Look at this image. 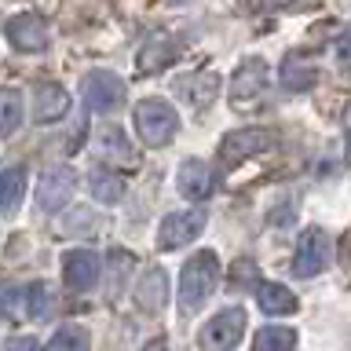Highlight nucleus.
<instances>
[{
	"label": "nucleus",
	"instance_id": "obj_1",
	"mask_svg": "<svg viewBox=\"0 0 351 351\" xmlns=\"http://www.w3.org/2000/svg\"><path fill=\"white\" fill-rule=\"evenodd\" d=\"M216 282H219V256L213 249L194 252L180 271V304L186 311H197L216 293Z\"/></svg>",
	"mask_w": 351,
	"mask_h": 351
},
{
	"label": "nucleus",
	"instance_id": "obj_2",
	"mask_svg": "<svg viewBox=\"0 0 351 351\" xmlns=\"http://www.w3.org/2000/svg\"><path fill=\"white\" fill-rule=\"evenodd\" d=\"M329 263H333V238H329V230L322 227H307L300 241H296V252H293V274L296 278H315V274H322Z\"/></svg>",
	"mask_w": 351,
	"mask_h": 351
},
{
	"label": "nucleus",
	"instance_id": "obj_3",
	"mask_svg": "<svg viewBox=\"0 0 351 351\" xmlns=\"http://www.w3.org/2000/svg\"><path fill=\"white\" fill-rule=\"evenodd\" d=\"M176 128H180V117H176V110L165 103V99H143L136 106V132L147 147H165V143H172Z\"/></svg>",
	"mask_w": 351,
	"mask_h": 351
},
{
	"label": "nucleus",
	"instance_id": "obj_4",
	"mask_svg": "<svg viewBox=\"0 0 351 351\" xmlns=\"http://www.w3.org/2000/svg\"><path fill=\"white\" fill-rule=\"evenodd\" d=\"M241 333H245V311H241V307H227V311L213 315L202 326L197 344H202L205 351H234Z\"/></svg>",
	"mask_w": 351,
	"mask_h": 351
},
{
	"label": "nucleus",
	"instance_id": "obj_5",
	"mask_svg": "<svg viewBox=\"0 0 351 351\" xmlns=\"http://www.w3.org/2000/svg\"><path fill=\"white\" fill-rule=\"evenodd\" d=\"M81 95H84V106L95 110V114H110L125 103V81L110 70H88L84 81H81Z\"/></svg>",
	"mask_w": 351,
	"mask_h": 351
},
{
	"label": "nucleus",
	"instance_id": "obj_6",
	"mask_svg": "<svg viewBox=\"0 0 351 351\" xmlns=\"http://www.w3.org/2000/svg\"><path fill=\"white\" fill-rule=\"evenodd\" d=\"M274 143H278V132H271V128H238V132H230V136H223L219 158H223V165H241L245 158L267 154Z\"/></svg>",
	"mask_w": 351,
	"mask_h": 351
},
{
	"label": "nucleus",
	"instance_id": "obj_7",
	"mask_svg": "<svg viewBox=\"0 0 351 351\" xmlns=\"http://www.w3.org/2000/svg\"><path fill=\"white\" fill-rule=\"evenodd\" d=\"M205 223H208V213H205L202 205L186 208V213L165 216L161 227H158V245L161 249H183V245H191V241L205 230Z\"/></svg>",
	"mask_w": 351,
	"mask_h": 351
},
{
	"label": "nucleus",
	"instance_id": "obj_8",
	"mask_svg": "<svg viewBox=\"0 0 351 351\" xmlns=\"http://www.w3.org/2000/svg\"><path fill=\"white\" fill-rule=\"evenodd\" d=\"M29 114L37 125H55L70 114V92L55 81H40L33 84V95H29Z\"/></svg>",
	"mask_w": 351,
	"mask_h": 351
},
{
	"label": "nucleus",
	"instance_id": "obj_9",
	"mask_svg": "<svg viewBox=\"0 0 351 351\" xmlns=\"http://www.w3.org/2000/svg\"><path fill=\"white\" fill-rule=\"evenodd\" d=\"M99 271H103V263H99V256L92 249H70L62 256V282H66V289H73V293L95 289Z\"/></svg>",
	"mask_w": 351,
	"mask_h": 351
},
{
	"label": "nucleus",
	"instance_id": "obj_10",
	"mask_svg": "<svg viewBox=\"0 0 351 351\" xmlns=\"http://www.w3.org/2000/svg\"><path fill=\"white\" fill-rule=\"evenodd\" d=\"M77 191V176L70 169H48L37 183V205L44 213H59L70 205V197Z\"/></svg>",
	"mask_w": 351,
	"mask_h": 351
},
{
	"label": "nucleus",
	"instance_id": "obj_11",
	"mask_svg": "<svg viewBox=\"0 0 351 351\" xmlns=\"http://www.w3.org/2000/svg\"><path fill=\"white\" fill-rule=\"evenodd\" d=\"M8 40L15 44L19 51H44L51 44V33H48V22H44L40 15H15V19H8Z\"/></svg>",
	"mask_w": 351,
	"mask_h": 351
},
{
	"label": "nucleus",
	"instance_id": "obj_12",
	"mask_svg": "<svg viewBox=\"0 0 351 351\" xmlns=\"http://www.w3.org/2000/svg\"><path fill=\"white\" fill-rule=\"evenodd\" d=\"M4 311L15 315V318H48L51 311V293L44 282H33V285H22V289L8 293L4 296Z\"/></svg>",
	"mask_w": 351,
	"mask_h": 351
},
{
	"label": "nucleus",
	"instance_id": "obj_13",
	"mask_svg": "<svg viewBox=\"0 0 351 351\" xmlns=\"http://www.w3.org/2000/svg\"><path fill=\"white\" fill-rule=\"evenodd\" d=\"M180 51H183V40L180 37H172V33H158V37H150L139 48L136 70L139 73H161L165 66L176 62V55H180Z\"/></svg>",
	"mask_w": 351,
	"mask_h": 351
},
{
	"label": "nucleus",
	"instance_id": "obj_14",
	"mask_svg": "<svg viewBox=\"0 0 351 351\" xmlns=\"http://www.w3.org/2000/svg\"><path fill=\"white\" fill-rule=\"evenodd\" d=\"M267 88V62L263 59H245L230 77V99L234 103H252Z\"/></svg>",
	"mask_w": 351,
	"mask_h": 351
},
{
	"label": "nucleus",
	"instance_id": "obj_15",
	"mask_svg": "<svg viewBox=\"0 0 351 351\" xmlns=\"http://www.w3.org/2000/svg\"><path fill=\"white\" fill-rule=\"evenodd\" d=\"M176 183H180V194L191 197V202H205V197L216 191V176H213V169H208L205 161H197V158H186V161L180 165V172H176Z\"/></svg>",
	"mask_w": 351,
	"mask_h": 351
},
{
	"label": "nucleus",
	"instance_id": "obj_16",
	"mask_svg": "<svg viewBox=\"0 0 351 351\" xmlns=\"http://www.w3.org/2000/svg\"><path fill=\"white\" fill-rule=\"evenodd\" d=\"M136 304L147 315H158L165 304H169V274L161 267H147L143 278L136 282Z\"/></svg>",
	"mask_w": 351,
	"mask_h": 351
},
{
	"label": "nucleus",
	"instance_id": "obj_17",
	"mask_svg": "<svg viewBox=\"0 0 351 351\" xmlns=\"http://www.w3.org/2000/svg\"><path fill=\"white\" fill-rule=\"evenodd\" d=\"M180 95H183L194 110L213 106L216 95H219V73H216V70H197V73H191V77H180Z\"/></svg>",
	"mask_w": 351,
	"mask_h": 351
},
{
	"label": "nucleus",
	"instance_id": "obj_18",
	"mask_svg": "<svg viewBox=\"0 0 351 351\" xmlns=\"http://www.w3.org/2000/svg\"><path fill=\"white\" fill-rule=\"evenodd\" d=\"M26 194V169L22 165H8L0 172V216H15Z\"/></svg>",
	"mask_w": 351,
	"mask_h": 351
},
{
	"label": "nucleus",
	"instance_id": "obj_19",
	"mask_svg": "<svg viewBox=\"0 0 351 351\" xmlns=\"http://www.w3.org/2000/svg\"><path fill=\"white\" fill-rule=\"evenodd\" d=\"M256 304H260V311L263 315H293L296 307H300V300L285 289V285H278V282H263V285H256Z\"/></svg>",
	"mask_w": 351,
	"mask_h": 351
},
{
	"label": "nucleus",
	"instance_id": "obj_20",
	"mask_svg": "<svg viewBox=\"0 0 351 351\" xmlns=\"http://www.w3.org/2000/svg\"><path fill=\"white\" fill-rule=\"evenodd\" d=\"M95 154L99 158H106V161H132V150H128V139H125V132H121L117 125H103L95 132Z\"/></svg>",
	"mask_w": 351,
	"mask_h": 351
},
{
	"label": "nucleus",
	"instance_id": "obj_21",
	"mask_svg": "<svg viewBox=\"0 0 351 351\" xmlns=\"http://www.w3.org/2000/svg\"><path fill=\"white\" fill-rule=\"evenodd\" d=\"M22 95L15 88H0V139L15 136L19 125H22Z\"/></svg>",
	"mask_w": 351,
	"mask_h": 351
},
{
	"label": "nucleus",
	"instance_id": "obj_22",
	"mask_svg": "<svg viewBox=\"0 0 351 351\" xmlns=\"http://www.w3.org/2000/svg\"><path fill=\"white\" fill-rule=\"evenodd\" d=\"M252 351H296V333L285 326H267L252 340Z\"/></svg>",
	"mask_w": 351,
	"mask_h": 351
},
{
	"label": "nucleus",
	"instance_id": "obj_23",
	"mask_svg": "<svg viewBox=\"0 0 351 351\" xmlns=\"http://www.w3.org/2000/svg\"><path fill=\"white\" fill-rule=\"evenodd\" d=\"M282 84L289 88V92H307V88L315 84V66L304 62V59H285V66H282Z\"/></svg>",
	"mask_w": 351,
	"mask_h": 351
},
{
	"label": "nucleus",
	"instance_id": "obj_24",
	"mask_svg": "<svg viewBox=\"0 0 351 351\" xmlns=\"http://www.w3.org/2000/svg\"><path fill=\"white\" fill-rule=\"evenodd\" d=\"M121 194H125V183H121L114 172H95L92 176V197L99 205H114Z\"/></svg>",
	"mask_w": 351,
	"mask_h": 351
},
{
	"label": "nucleus",
	"instance_id": "obj_25",
	"mask_svg": "<svg viewBox=\"0 0 351 351\" xmlns=\"http://www.w3.org/2000/svg\"><path fill=\"white\" fill-rule=\"evenodd\" d=\"M48 351H88V333L81 326H59V333L51 337Z\"/></svg>",
	"mask_w": 351,
	"mask_h": 351
},
{
	"label": "nucleus",
	"instance_id": "obj_26",
	"mask_svg": "<svg viewBox=\"0 0 351 351\" xmlns=\"http://www.w3.org/2000/svg\"><path fill=\"white\" fill-rule=\"evenodd\" d=\"M337 62L344 73H351V26L340 33V40H337Z\"/></svg>",
	"mask_w": 351,
	"mask_h": 351
},
{
	"label": "nucleus",
	"instance_id": "obj_27",
	"mask_svg": "<svg viewBox=\"0 0 351 351\" xmlns=\"http://www.w3.org/2000/svg\"><path fill=\"white\" fill-rule=\"evenodd\" d=\"M4 351H40V344L33 337H11L4 344Z\"/></svg>",
	"mask_w": 351,
	"mask_h": 351
},
{
	"label": "nucleus",
	"instance_id": "obj_28",
	"mask_svg": "<svg viewBox=\"0 0 351 351\" xmlns=\"http://www.w3.org/2000/svg\"><path fill=\"white\" fill-rule=\"evenodd\" d=\"M344 143H348V147H344V154H348V161H351V110L344 114Z\"/></svg>",
	"mask_w": 351,
	"mask_h": 351
},
{
	"label": "nucleus",
	"instance_id": "obj_29",
	"mask_svg": "<svg viewBox=\"0 0 351 351\" xmlns=\"http://www.w3.org/2000/svg\"><path fill=\"white\" fill-rule=\"evenodd\" d=\"M143 351H165V340H150V344L143 348Z\"/></svg>",
	"mask_w": 351,
	"mask_h": 351
},
{
	"label": "nucleus",
	"instance_id": "obj_30",
	"mask_svg": "<svg viewBox=\"0 0 351 351\" xmlns=\"http://www.w3.org/2000/svg\"><path fill=\"white\" fill-rule=\"evenodd\" d=\"M169 4H191V0H169Z\"/></svg>",
	"mask_w": 351,
	"mask_h": 351
},
{
	"label": "nucleus",
	"instance_id": "obj_31",
	"mask_svg": "<svg viewBox=\"0 0 351 351\" xmlns=\"http://www.w3.org/2000/svg\"><path fill=\"white\" fill-rule=\"evenodd\" d=\"M0 311H4V296H0Z\"/></svg>",
	"mask_w": 351,
	"mask_h": 351
}]
</instances>
